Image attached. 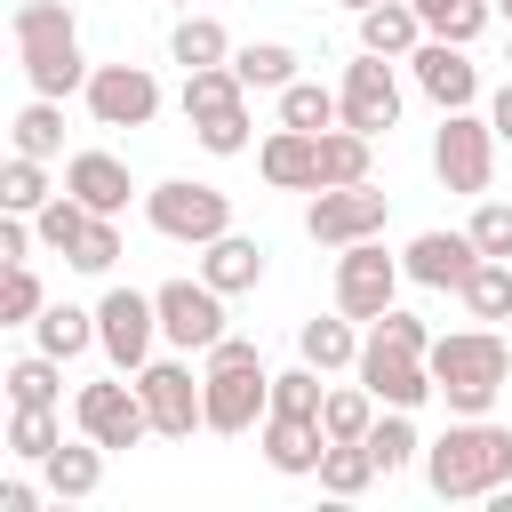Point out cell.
<instances>
[{
  "label": "cell",
  "instance_id": "6da1fadb",
  "mask_svg": "<svg viewBox=\"0 0 512 512\" xmlns=\"http://www.w3.org/2000/svg\"><path fill=\"white\" fill-rule=\"evenodd\" d=\"M424 480H432V496H448V504L496 496V488L512 480V432L488 424V416H456V424L424 448Z\"/></svg>",
  "mask_w": 512,
  "mask_h": 512
},
{
  "label": "cell",
  "instance_id": "7a4b0ae2",
  "mask_svg": "<svg viewBox=\"0 0 512 512\" xmlns=\"http://www.w3.org/2000/svg\"><path fill=\"white\" fill-rule=\"evenodd\" d=\"M8 40H16V64H24V80H32V96H72V88H88V56H80V24H72V8L64 0H24L16 16H8Z\"/></svg>",
  "mask_w": 512,
  "mask_h": 512
},
{
  "label": "cell",
  "instance_id": "3957f363",
  "mask_svg": "<svg viewBox=\"0 0 512 512\" xmlns=\"http://www.w3.org/2000/svg\"><path fill=\"white\" fill-rule=\"evenodd\" d=\"M432 384L448 400V416H488L496 392H512V352L496 328H456V336H432Z\"/></svg>",
  "mask_w": 512,
  "mask_h": 512
},
{
  "label": "cell",
  "instance_id": "277c9868",
  "mask_svg": "<svg viewBox=\"0 0 512 512\" xmlns=\"http://www.w3.org/2000/svg\"><path fill=\"white\" fill-rule=\"evenodd\" d=\"M200 384H208V432L240 440L272 416V368L248 336H224L216 352H200Z\"/></svg>",
  "mask_w": 512,
  "mask_h": 512
},
{
  "label": "cell",
  "instance_id": "5b68a950",
  "mask_svg": "<svg viewBox=\"0 0 512 512\" xmlns=\"http://www.w3.org/2000/svg\"><path fill=\"white\" fill-rule=\"evenodd\" d=\"M144 224H152L160 240H176V248H208V240L232 232V192H224V184L168 176V184L144 192Z\"/></svg>",
  "mask_w": 512,
  "mask_h": 512
},
{
  "label": "cell",
  "instance_id": "8992f818",
  "mask_svg": "<svg viewBox=\"0 0 512 512\" xmlns=\"http://www.w3.org/2000/svg\"><path fill=\"white\" fill-rule=\"evenodd\" d=\"M496 144H504V136H496L480 112H440V128H432V176H440L448 192H488Z\"/></svg>",
  "mask_w": 512,
  "mask_h": 512
},
{
  "label": "cell",
  "instance_id": "52a82bcc",
  "mask_svg": "<svg viewBox=\"0 0 512 512\" xmlns=\"http://www.w3.org/2000/svg\"><path fill=\"white\" fill-rule=\"evenodd\" d=\"M400 280H408V264L384 256V232L336 248V312H352V320H384L392 296H400Z\"/></svg>",
  "mask_w": 512,
  "mask_h": 512
},
{
  "label": "cell",
  "instance_id": "ba28073f",
  "mask_svg": "<svg viewBox=\"0 0 512 512\" xmlns=\"http://www.w3.org/2000/svg\"><path fill=\"white\" fill-rule=\"evenodd\" d=\"M136 392H144L160 440H192V432H208V384L192 376V360H144V368H136Z\"/></svg>",
  "mask_w": 512,
  "mask_h": 512
},
{
  "label": "cell",
  "instance_id": "9c48e42d",
  "mask_svg": "<svg viewBox=\"0 0 512 512\" xmlns=\"http://www.w3.org/2000/svg\"><path fill=\"white\" fill-rule=\"evenodd\" d=\"M72 424H80L88 440H104L112 456L136 448V440H152V408H144V392H136L120 368H112L104 384H80V392H72Z\"/></svg>",
  "mask_w": 512,
  "mask_h": 512
},
{
  "label": "cell",
  "instance_id": "30bf717a",
  "mask_svg": "<svg viewBox=\"0 0 512 512\" xmlns=\"http://www.w3.org/2000/svg\"><path fill=\"white\" fill-rule=\"evenodd\" d=\"M384 216H392V192H376V184H320L312 208H304V232L320 248H352V240H376Z\"/></svg>",
  "mask_w": 512,
  "mask_h": 512
},
{
  "label": "cell",
  "instance_id": "8fae6325",
  "mask_svg": "<svg viewBox=\"0 0 512 512\" xmlns=\"http://www.w3.org/2000/svg\"><path fill=\"white\" fill-rule=\"evenodd\" d=\"M152 304H160V336L176 352H216L232 336L224 328V288H208V280H160Z\"/></svg>",
  "mask_w": 512,
  "mask_h": 512
},
{
  "label": "cell",
  "instance_id": "7c38bea8",
  "mask_svg": "<svg viewBox=\"0 0 512 512\" xmlns=\"http://www.w3.org/2000/svg\"><path fill=\"white\" fill-rule=\"evenodd\" d=\"M152 344H160V304L136 296V288H104V304H96V352L120 376H136L152 360Z\"/></svg>",
  "mask_w": 512,
  "mask_h": 512
},
{
  "label": "cell",
  "instance_id": "4fadbf2b",
  "mask_svg": "<svg viewBox=\"0 0 512 512\" xmlns=\"http://www.w3.org/2000/svg\"><path fill=\"white\" fill-rule=\"evenodd\" d=\"M80 96H88V120L96 128H144L160 112V80L144 64H96Z\"/></svg>",
  "mask_w": 512,
  "mask_h": 512
},
{
  "label": "cell",
  "instance_id": "5bb4252c",
  "mask_svg": "<svg viewBox=\"0 0 512 512\" xmlns=\"http://www.w3.org/2000/svg\"><path fill=\"white\" fill-rule=\"evenodd\" d=\"M336 104H344V128H360V136H384V128L400 120V80H392V56L360 48V64H344V88H336Z\"/></svg>",
  "mask_w": 512,
  "mask_h": 512
},
{
  "label": "cell",
  "instance_id": "9a60e30c",
  "mask_svg": "<svg viewBox=\"0 0 512 512\" xmlns=\"http://www.w3.org/2000/svg\"><path fill=\"white\" fill-rule=\"evenodd\" d=\"M352 376L384 400V408H424L440 384H432V360L424 352H392V344H368L360 336V360H352Z\"/></svg>",
  "mask_w": 512,
  "mask_h": 512
},
{
  "label": "cell",
  "instance_id": "2e32d148",
  "mask_svg": "<svg viewBox=\"0 0 512 512\" xmlns=\"http://www.w3.org/2000/svg\"><path fill=\"white\" fill-rule=\"evenodd\" d=\"M256 448H264V464L280 472V480H312L320 472V456H328V424L320 416H264L256 424Z\"/></svg>",
  "mask_w": 512,
  "mask_h": 512
},
{
  "label": "cell",
  "instance_id": "e0dca14e",
  "mask_svg": "<svg viewBox=\"0 0 512 512\" xmlns=\"http://www.w3.org/2000/svg\"><path fill=\"white\" fill-rule=\"evenodd\" d=\"M408 64H416V88H424L440 112H464V104L480 96V64H472L456 40H432V32H424V48H416Z\"/></svg>",
  "mask_w": 512,
  "mask_h": 512
},
{
  "label": "cell",
  "instance_id": "ac0fdd59",
  "mask_svg": "<svg viewBox=\"0 0 512 512\" xmlns=\"http://www.w3.org/2000/svg\"><path fill=\"white\" fill-rule=\"evenodd\" d=\"M256 176H264L272 192H320V136L280 120V128L264 136V152H256Z\"/></svg>",
  "mask_w": 512,
  "mask_h": 512
},
{
  "label": "cell",
  "instance_id": "d6986e66",
  "mask_svg": "<svg viewBox=\"0 0 512 512\" xmlns=\"http://www.w3.org/2000/svg\"><path fill=\"white\" fill-rule=\"evenodd\" d=\"M400 264H408L416 288H464L472 264H480V240H472V232H416Z\"/></svg>",
  "mask_w": 512,
  "mask_h": 512
},
{
  "label": "cell",
  "instance_id": "ffe728a7",
  "mask_svg": "<svg viewBox=\"0 0 512 512\" xmlns=\"http://www.w3.org/2000/svg\"><path fill=\"white\" fill-rule=\"evenodd\" d=\"M64 192H80L96 216H120L128 192H136V176H128V160H112V152H72V160H64Z\"/></svg>",
  "mask_w": 512,
  "mask_h": 512
},
{
  "label": "cell",
  "instance_id": "44dd1931",
  "mask_svg": "<svg viewBox=\"0 0 512 512\" xmlns=\"http://www.w3.org/2000/svg\"><path fill=\"white\" fill-rule=\"evenodd\" d=\"M104 456H112V448H104V440H88V432H80V440H64V448L40 464L48 496H56V504H88V496L104 488Z\"/></svg>",
  "mask_w": 512,
  "mask_h": 512
},
{
  "label": "cell",
  "instance_id": "7402d4cb",
  "mask_svg": "<svg viewBox=\"0 0 512 512\" xmlns=\"http://www.w3.org/2000/svg\"><path fill=\"white\" fill-rule=\"evenodd\" d=\"M200 280H208V288H224V296H248V288L264 280V240H248V232L208 240V248H200Z\"/></svg>",
  "mask_w": 512,
  "mask_h": 512
},
{
  "label": "cell",
  "instance_id": "603a6c76",
  "mask_svg": "<svg viewBox=\"0 0 512 512\" xmlns=\"http://www.w3.org/2000/svg\"><path fill=\"white\" fill-rule=\"evenodd\" d=\"M360 48H376V56H416V48H424L416 0H376V8H360Z\"/></svg>",
  "mask_w": 512,
  "mask_h": 512
},
{
  "label": "cell",
  "instance_id": "cb8c5ba5",
  "mask_svg": "<svg viewBox=\"0 0 512 512\" xmlns=\"http://www.w3.org/2000/svg\"><path fill=\"white\" fill-rule=\"evenodd\" d=\"M296 360H312L320 376H328V368H352V360H360L352 312H320V320H304V328H296Z\"/></svg>",
  "mask_w": 512,
  "mask_h": 512
},
{
  "label": "cell",
  "instance_id": "d4e9b609",
  "mask_svg": "<svg viewBox=\"0 0 512 512\" xmlns=\"http://www.w3.org/2000/svg\"><path fill=\"white\" fill-rule=\"evenodd\" d=\"M0 384H8V408H56V400H64V360L32 344L24 360H8Z\"/></svg>",
  "mask_w": 512,
  "mask_h": 512
},
{
  "label": "cell",
  "instance_id": "484cf974",
  "mask_svg": "<svg viewBox=\"0 0 512 512\" xmlns=\"http://www.w3.org/2000/svg\"><path fill=\"white\" fill-rule=\"evenodd\" d=\"M168 56H176L184 72H200V64H232V40H224V24H216V16L184 8V16H176V32H168Z\"/></svg>",
  "mask_w": 512,
  "mask_h": 512
},
{
  "label": "cell",
  "instance_id": "4316f807",
  "mask_svg": "<svg viewBox=\"0 0 512 512\" xmlns=\"http://www.w3.org/2000/svg\"><path fill=\"white\" fill-rule=\"evenodd\" d=\"M32 344H40V352H56V360H80V352L96 344V312H80V304H40Z\"/></svg>",
  "mask_w": 512,
  "mask_h": 512
},
{
  "label": "cell",
  "instance_id": "83f0119b",
  "mask_svg": "<svg viewBox=\"0 0 512 512\" xmlns=\"http://www.w3.org/2000/svg\"><path fill=\"white\" fill-rule=\"evenodd\" d=\"M416 16H424V32H432V40L472 48V40L496 24V0H416Z\"/></svg>",
  "mask_w": 512,
  "mask_h": 512
},
{
  "label": "cell",
  "instance_id": "f1b7e54d",
  "mask_svg": "<svg viewBox=\"0 0 512 512\" xmlns=\"http://www.w3.org/2000/svg\"><path fill=\"white\" fill-rule=\"evenodd\" d=\"M328 496H368L376 488V456H368V440H328V456H320V472H312Z\"/></svg>",
  "mask_w": 512,
  "mask_h": 512
},
{
  "label": "cell",
  "instance_id": "f546056e",
  "mask_svg": "<svg viewBox=\"0 0 512 512\" xmlns=\"http://www.w3.org/2000/svg\"><path fill=\"white\" fill-rule=\"evenodd\" d=\"M456 296H464L472 320H512V256H480Z\"/></svg>",
  "mask_w": 512,
  "mask_h": 512
},
{
  "label": "cell",
  "instance_id": "4dcf8cb0",
  "mask_svg": "<svg viewBox=\"0 0 512 512\" xmlns=\"http://www.w3.org/2000/svg\"><path fill=\"white\" fill-rule=\"evenodd\" d=\"M232 104H248V88H240L232 64H200V72H184V120H208V112H232Z\"/></svg>",
  "mask_w": 512,
  "mask_h": 512
},
{
  "label": "cell",
  "instance_id": "1f68e13d",
  "mask_svg": "<svg viewBox=\"0 0 512 512\" xmlns=\"http://www.w3.org/2000/svg\"><path fill=\"white\" fill-rule=\"evenodd\" d=\"M368 144L376 136H360V128H320V184H368Z\"/></svg>",
  "mask_w": 512,
  "mask_h": 512
},
{
  "label": "cell",
  "instance_id": "d6a6232c",
  "mask_svg": "<svg viewBox=\"0 0 512 512\" xmlns=\"http://www.w3.org/2000/svg\"><path fill=\"white\" fill-rule=\"evenodd\" d=\"M56 448H64L56 408H8V456H16V464H48Z\"/></svg>",
  "mask_w": 512,
  "mask_h": 512
},
{
  "label": "cell",
  "instance_id": "836d02e7",
  "mask_svg": "<svg viewBox=\"0 0 512 512\" xmlns=\"http://www.w3.org/2000/svg\"><path fill=\"white\" fill-rule=\"evenodd\" d=\"M408 416H416V408H384V416L368 424V456H376V472H408V464L424 456V440H416Z\"/></svg>",
  "mask_w": 512,
  "mask_h": 512
},
{
  "label": "cell",
  "instance_id": "e575fe53",
  "mask_svg": "<svg viewBox=\"0 0 512 512\" xmlns=\"http://www.w3.org/2000/svg\"><path fill=\"white\" fill-rule=\"evenodd\" d=\"M232 72H240V88H288L296 80V48L288 40H248V48H232Z\"/></svg>",
  "mask_w": 512,
  "mask_h": 512
},
{
  "label": "cell",
  "instance_id": "d590c367",
  "mask_svg": "<svg viewBox=\"0 0 512 512\" xmlns=\"http://www.w3.org/2000/svg\"><path fill=\"white\" fill-rule=\"evenodd\" d=\"M8 136H16V152L56 160V152H64V112H56V96H32V104L8 120Z\"/></svg>",
  "mask_w": 512,
  "mask_h": 512
},
{
  "label": "cell",
  "instance_id": "8d00e7d4",
  "mask_svg": "<svg viewBox=\"0 0 512 512\" xmlns=\"http://www.w3.org/2000/svg\"><path fill=\"white\" fill-rule=\"evenodd\" d=\"M56 192H48V160H32V152H8V168H0V208H16V216H40Z\"/></svg>",
  "mask_w": 512,
  "mask_h": 512
},
{
  "label": "cell",
  "instance_id": "74e56055",
  "mask_svg": "<svg viewBox=\"0 0 512 512\" xmlns=\"http://www.w3.org/2000/svg\"><path fill=\"white\" fill-rule=\"evenodd\" d=\"M280 120L320 136V128H336V120H344V104H336V88H320V80H288V88H280Z\"/></svg>",
  "mask_w": 512,
  "mask_h": 512
},
{
  "label": "cell",
  "instance_id": "f35d334b",
  "mask_svg": "<svg viewBox=\"0 0 512 512\" xmlns=\"http://www.w3.org/2000/svg\"><path fill=\"white\" fill-rule=\"evenodd\" d=\"M376 392L368 384H336L328 392V408H320V424H328V440H368V424H376Z\"/></svg>",
  "mask_w": 512,
  "mask_h": 512
},
{
  "label": "cell",
  "instance_id": "ab89813d",
  "mask_svg": "<svg viewBox=\"0 0 512 512\" xmlns=\"http://www.w3.org/2000/svg\"><path fill=\"white\" fill-rule=\"evenodd\" d=\"M88 216H96V208H88L80 192H56V200H48L40 216H32V224H40V248H56V256H72V240L88 232Z\"/></svg>",
  "mask_w": 512,
  "mask_h": 512
},
{
  "label": "cell",
  "instance_id": "60d3db41",
  "mask_svg": "<svg viewBox=\"0 0 512 512\" xmlns=\"http://www.w3.org/2000/svg\"><path fill=\"white\" fill-rule=\"evenodd\" d=\"M72 272H88V280H104L112 264H120V216H88V232L72 240V256H64Z\"/></svg>",
  "mask_w": 512,
  "mask_h": 512
},
{
  "label": "cell",
  "instance_id": "b9f144b4",
  "mask_svg": "<svg viewBox=\"0 0 512 512\" xmlns=\"http://www.w3.org/2000/svg\"><path fill=\"white\" fill-rule=\"evenodd\" d=\"M48 304V288L32 280V264H0V328H32Z\"/></svg>",
  "mask_w": 512,
  "mask_h": 512
},
{
  "label": "cell",
  "instance_id": "7bdbcfd3",
  "mask_svg": "<svg viewBox=\"0 0 512 512\" xmlns=\"http://www.w3.org/2000/svg\"><path fill=\"white\" fill-rule=\"evenodd\" d=\"M272 408H280V416H320V408H328V392H320V368H312V360L280 368V376H272Z\"/></svg>",
  "mask_w": 512,
  "mask_h": 512
},
{
  "label": "cell",
  "instance_id": "ee69618b",
  "mask_svg": "<svg viewBox=\"0 0 512 512\" xmlns=\"http://www.w3.org/2000/svg\"><path fill=\"white\" fill-rule=\"evenodd\" d=\"M192 136H200V152H216V160H240L256 136H248V104H232V112H208V120H192Z\"/></svg>",
  "mask_w": 512,
  "mask_h": 512
},
{
  "label": "cell",
  "instance_id": "f6af8a7d",
  "mask_svg": "<svg viewBox=\"0 0 512 512\" xmlns=\"http://www.w3.org/2000/svg\"><path fill=\"white\" fill-rule=\"evenodd\" d=\"M464 232L480 240V256H512V200H480Z\"/></svg>",
  "mask_w": 512,
  "mask_h": 512
},
{
  "label": "cell",
  "instance_id": "bcb514c9",
  "mask_svg": "<svg viewBox=\"0 0 512 512\" xmlns=\"http://www.w3.org/2000/svg\"><path fill=\"white\" fill-rule=\"evenodd\" d=\"M40 488H48V480H40ZM40 488H32V480H0V512H32Z\"/></svg>",
  "mask_w": 512,
  "mask_h": 512
},
{
  "label": "cell",
  "instance_id": "7dc6e473",
  "mask_svg": "<svg viewBox=\"0 0 512 512\" xmlns=\"http://www.w3.org/2000/svg\"><path fill=\"white\" fill-rule=\"evenodd\" d=\"M488 128H496V136H504V144H512V80H504V88H496V96H488Z\"/></svg>",
  "mask_w": 512,
  "mask_h": 512
},
{
  "label": "cell",
  "instance_id": "c3c4849f",
  "mask_svg": "<svg viewBox=\"0 0 512 512\" xmlns=\"http://www.w3.org/2000/svg\"><path fill=\"white\" fill-rule=\"evenodd\" d=\"M336 8H352V16H360V8H376V0H336Z\"/></svg>",
  "mask_w": 512,
  "mask_h": 512
},
{
  "label": "cell",
  "instance_id": "681fc988",
  "mask_svg": "<svg viewBox=\"0 0 512 512\" xmlns=\"http://www.w3.org/2000/svg\"><path fill=\"white\" fill-rule=\"evenodd\" d=\"M496 16H504V24H512V0H496Z\"/></svg>",
  "mask_w": 512,
  "mask_h": 512
},
{
  "label": "cell",
  "instance_id": "f907efd6",
  "mask_svg": "<svg viewBox=\"0 0 512 512\" xmlns=\"http://www.w3.org/2000/svg\"><path fill=\"white\" fill-rule=\"evenodd\" d=\"M504 64H512V48H504Z\"/></svg>",
  "mask_w": 512,
  "mask_h": 512
},
{
  "label": "cell",
  "instance_id": "816d5d0a",
  "mask_svg": "<svg viewBox=\"0 0 512 512\" xmlns=\"http://www.w3.org/2000/svg\"><path fill=\"white\" fill-rule=\"evenodd\" d=\"M176 8H192V0H176Z\"/></svg>",
  "mask_w": 512,
  "mask_h": 512
}]
</instances>
